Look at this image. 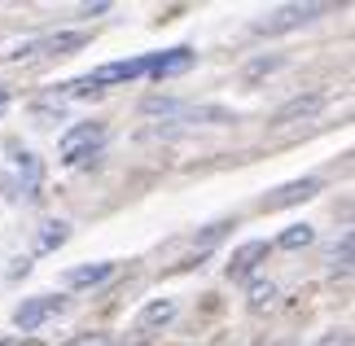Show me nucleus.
<instances>
[{"mask_svg": "<svg viewBox=\"0 0 355 346\" xmlns=\"http://www.w3.org/2000/svg\"><path fill=\"white\" fill-rule=\"evenodd\" d=\"M311 241H316V228L311 224H290L277 237V250H303V245H311Z\"/></svg>", "mask_w": 355, "mask_h": 346, "instance_id": "11", "label": "nucleus"}, {"mask_svg": "<svg viewBox=\"0 0 355 346\" xmlns=\"http://www.w3.org/2000/svg\"><path fill=\"white\" fill-rule=\"evenodd\" d=\"M0 346H18V342H13V338H0Z\"/></svg>", "mask_w": 355, "mask_h": 346, "instance_id": "19", "label": "nucleus"}, {"mask_svg": "<svg viewBox=\"0 0 355 346\" xmlns=\"http://www.w3.org/2000/svg\"><path fill=\"white\" fill-rule=\"evenodd\" d=\"M88 35L84 31H62V35H44V40H31V44H18L9 53L13 62H26V58H66V53L84 49Z\"/></svg>", "mask_w": 355, "mask_h": 346, "instance_id": "2", "label": "nucleus"}, {"mask_svg": "<svg viewBox=\"0 0 355 346\" xmlns=\"http://www.w3.org/2000/svg\"><path fill=\"white\" fill-rule=\"evenodd\" d=\"M272 298H277V285H272V281H259V285H250V311H263Z\"/></svg>", "mask_w": 355, "mask_h": 346, "instance_id": "13", "label": "nucleus"}, {"mask_svg": "<svg viewBox=\"0 0 355 346\" xmlns=\"http://www.w3.org/2000/svg\"><path fill=\"white\" fill-rule=\"evenodd\" d=\"M114 276V263H84V268H71L66 272V289H92L101 281Z\"/></svg>", "mask_w": 355, "mask_h": 346, "instance_id": "10", "label": "nucleus"}, {"mask_svg": "<svg viewBox=\"0 0 355 346\" xmlns=\"http://www.w3.org/2000/svg\"><path fill=\"white\" fill-rule=\"evenodd\" d=\"M175 320V298H154V302H145V311L136 315V334L149 338V334H158V329H167Z\"/></svg>", "mask_w": 355, "mask_h": 346, "instance_id": "8", "label": "nucleus"}, {"mask_svg": "<svg viewBox=\"0 0 355 346\" xmlns=\"http://www.w3.org/2000/svg\"><path fill=\"white\" fill-rule=\"evenodd\" d=\"M320 346H351V334H347V329H334V334L320 338Z\"/></svg>", "mask_w": 355, "mask_h": 346, "instance_id": "15", "label": "nucleus"}, {"mask_svg": "<svg viewBox=\"0 0 355 346\" xmlns=\"http://www.w3.org/2000/svg\"><path fill=\"white\" fill-rule=\"evenodd\" d=\"M105 145V123H79V128H71L62 136V162L66 167H79V162L97 158Z\"/></svg>", "mask_w": 355, "mask_h": 346, "instance_id": "1", "label": "nucleus"}, {"mask_svg": "<svg viewBox=\"0 0 355 346\" xmlns=\"http://www.w3.org/2000/svg\"><path fill=\"white\" fill-rule=\"evenodd\" d=\"M268 250H272L268 241H245V245H237L233 259H228V268H224V272H228V281H245V276H250L259 263L268 259Z\"/></svg>", "mask_w": 355, "mask_h": 346, "instance_id": "6", "label": "nucleus"}, {"mask_svg": "<svg viewBox=\"0 0 355 346\" xmlns=\"http://www.w3.org/2000/svg\"><path fill=\"white\" fill-rule=\"evenodd\" d=\"M189 66H193V49L180 44V49L154 53V58H149V75H154V79H175V75H184Z\"/></svg>", "mask_w": 355, "mask_h": 346, "instance_id": "7", "label": "nucleus"}, {"mask_svg": "<svg viewBox=\"0 0 355 346\" xmlns=\"http://www.w3.org/2000/svg\"><path fill=\"white\" fill-rule=\"evenodd\" d=\"M324 5H285L277 13H268L263 22H254V35H281V31H294V26H303L311 18H320Z\"/></svg>", "mask_w": 355, "mask_h": 346, "instance_id": "3", "label": "nucleus"}, {"mask_svg": "<svg viewBox=\"0 0 355 346\" xmlns=\"http://www.w3.org/2000/svg\"><path fill=\"white\" fill-rule=\"evenodd\" d=\"M277 66H281V58H268V62H254V66H250V79H254V75H263V71H277Z\"/></svg>", "mask_w": 355, "mask_h": 346, "instance_id": "16", "label": "nucleus"}, {"mask_svg": "<svg viewBox=\"0 0 355 346\" xmlns=\"http://www.w3.org/2000/svg\"><path fill=\"white\" fill-rule=\"evenodd\" d=\"M79 346H105V338H84Z\"/></svg>", "mask_w": 355, "mask_h": 346, "instance_id": "18", "label": "nucleus"}, {"mask_svg": "<svg viewBox=\"0 0 355 346\" xmlns=\"http://www.w3.org/2000/svg\"><path fill=\"white\" fill-rule=\"evenodd\" d=\"M9 110V88H0V114Z\"/></svg>", "mask_w": 355, "mask_h": 346, "instance_id": "17", "label": "nucleus"}, {"mask_svg": "<svg viewBox=\"0 0 355 346\" xmlns=\"http://www.w3.org/2000/svg\"><path fill=\"white\" fill-rule=\"evenodd\" d=\"M316 193H320V180H316V175H303V180H290V184L272 189L259 206H263V211H285V206H298V202L316 198Z\"/></svg>", "mask_w": 355, "mask_h": 346, "instance_id": "4", "label": "nucleus"}, {"mask_svg": "<svg viewBox=\"0 0 355 346\" xmlns=\"http://www.w3.org/2000/svg\"><path fill=\"white\" fill-rule=\"evenodd\" d=\"M334 268L338 272H351V237H343L334 245Z\"/></svg>", "mask_w": 355, "mask_h": 346, "instance_id": "14", "label": "nucleus"}, {"mask_svg": "<svg viewBox=\"0 0 355 346\" xmlns=\"http://www.w3.org/2000/svg\"><path fill=\"white\" fill-rule=\"evenodd\" d=\"M62 307H66V298H49V294L44 298H26L22 307L13 311V325H18L22 334H31V329H40L53 311H62Z\"/></svg>", "mask_w": 355, "mask_h": 346, "instance_id": "5", "label": "nucleus"}, {"mask_svg": "<svg viewBox=\"0 0 355 346\" xmlns=\"http://www.w3.org/2000/svg\"><path fill=\"white\" fill-rule=\"evenodd\" d=\"M324 105V92H307V96H294V101H285L277 114H272V128H285V123L294 119H311L316 110Z\"/></svg>", "mask_w": 355, "mask_h": 346, "instance_id": "9", "label": "nucleus"}, {"mask_svg": "<svg viewBox=\"0 0 355 346\" xmlns=\"http://www.w3.org/2000/svg\"><path fill=\"white\" fill-rule=\"evenodd\" d=\"M66 237H71V228H66L62 219H58V224H44V228H40V237H35V250H40V254H49V250H58Z\"/></svg>", "mask_w": 355, "mask_h": 346, "instance_id": "12", "label": "nucleus"}, {"mask_svg": "<svg viewBox=\"0 0 355 346\" xmlns=\"http://www.w3.org/2000/svg\"><path fill=\"white\" fill-rule=\"evenodd\" d=\"M18 346H44V342H18Z\"/></svg>", "mask_w": 355, "mask_h": 346, "instance_id": "20", "label": "nucleus"}]
</instances>
